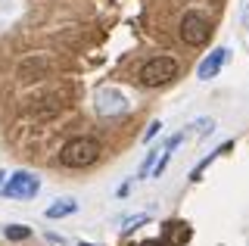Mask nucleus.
<instances>
[{
	"instance_id": "1",
	"label": "nucleus",
	"mask_w": 249,
	"mask_h": 246,
	"mask_svg": "<svg viewBox=\"0 0 249 246\" xmlns=\"http://www.w3.org/2000/svg\"><path fill=\"white\" fill-rule=\"evenodd\" d=\"M100 153H103V147H100L97 137H72V141H66L62 150H59V165L88 168L100 159Z\"/></svg>"
},
{
	"instance_id": "12",
	"label": "nucleus",
	"mask_w": 249,
	"mask_h": 246,
	"mask_svg": "<svg viewBox=\"0 0 249 246\" xmlns=\"http://www.w3.org/2000/svg\"><path fill=\"white\" fill-rule=\"evenodd\" d=\"M240 25H243V28H249V0L243 3V10H240Z\"/></svg>"
},
{
	"instance_id": "2",
	"label": "nucleus",
	"mask_w": 249,
	"mask_h": 246,
	"mask_svg": "<svg viewBox=\"0 0 249 246\" xmlns=\"http://www.w3.org/2000/svg\"><path fill=\"white\" fill-rule=\"evenodd\" d=\"M140 84L143 88H162V84L178 78V59L175 56H153L140 66Z\"/></svg>"
},
{
	"instance_id": "7",
	"label": "nucleus",
	"mask_w": 249,
	"mask_h": 246,
	"mask_svg": "<svg viewBox=\"0 0 249 246\" xmlns=\"http://www.w3.org/2000/svg\"><path fill=\"white\" fill-rule=\"evenodd\" d=\"M78 212V199L75 196H62V199H56L53 206H47V218L50 221H56V218H69V215H75Z\"/></svg>"
},
{
	"instance_id": "10",
	"label": "nucleus",
	"mask_w": 249,
	"mask_h": 246,
	"mask_svg": "<svg viewBox=\"0 0 249 246\" xmlns=\"http://www.w3.org/2000/svg\"><path fill=\"white\" fill-rule=\"evenodd\" d=\"M190 128H193V134H196V137H209V134L215 131V119H196Z\"/></svg>"
},
{
	"instance_id": "15",
	"label": "nucleus",
	"mask_w": 249,
	"mask_h": 246,
	"mask_svg": "<svg viewBox=\"0 0 249 246\" xmlns=\"http://www.w3.org/2000/svg\"><path fill=\"white\" fill-rule=\"evenodd\" d=\"M0 181H3V172H0ZM0 187H3V184H0Z\"/></svg>"
},
{
	"instance_id": "8",
	"label": "nucleus",
	"mask_w": 249,
	"mask_h": 246,
	"mask_svg": "<svg viewBox=\"0 0 249 246\" xmlns=\"http://www.w3.org/2000/svg\"><path fill=\"white\" fill-rule=\"evenodd\" d=\"M228 150H231V143H221V147H218L215 153H209V156H206V159H202V162H199V165H196V168H193V172H190V181H199V175H202V172H206V168H209V165H212V162H215V159H218V156H221V153H228Z\"/></svg>"
},
{
	"instance_id": "4",
	"label": "nucleus",
	"mask_w": 249,
	"mask_h": 246,
	"mask_svg": "<svg viewBox=\"0 0 249 246\" xmlns=\"http://www.w3.org/2000/svg\"><path fill=\"white\" fill-rule=\"evenodd\" d=\"M37 190H41V181H37L31 172H13L10 178L3 181L0 193L6 199H35Z\"/></svg>"
},
{
	"instance_id": "14",
	"label": "nucleus",
	"mask_w": 249,
	"mask_h": 246,
	"mask_svg": "<svg viewBox=\"0 0 249 246\" xmlns=\"http://www.w3.org/2000/svg\"><path fill=\"white\" fill-rule=\"evenodd\" d=\"M78 246H97V243H78Z\"/></svg>"
},
{
	"instance_id": "13",
	"label": "nucleus",
	"mask_w": 249,
	"mask_h": 246,
	"mask_svg": "<svg viewBox=\"0 0 249 246\" xmlns=\"http://www.w3.org/2000/svg\"><path fill=\"white\" fill-rule=\"evenodd\" d=\"M143 246H165V243H159V240H153V243H143Z\"/></svg>"
},
{
	"instance_id": "9",
	"label": "nucleus",
	"mask_w": 249,
	"mask_h": 246,
	"mask_svg": "<svg viewBox=\"0 0 249 246\" xmlns=\"http://www.w3.org/2000/svg\"><path fill=\"white\" fill-rule=\"evenodd\" d=\"M3 234H6V240H28L31 228H25V225H6Z\"/></svg>"
},
{
	"instance_id": "5",
	"label": "nucleus",
	"mask_w": 249,
	"mask_h": 246,
	"mask_svg": "<svg viewBox=\"0 0 249 246\" xmlns=\"http://www.w3.org/2000/svg\"><path fill=\"white\" fill-rule=\"evenodd\" d=\"M128 109V100H124L122 90H115V88H103L97 94V112L100 115H119Z\"/></svg>"
},
{
	"instance_id": "11",
	"label": "nucleus",
	"mask_w": 249,
	"mask_h": 246,
	"mask_svg": "<svg viewBox=\"0 0 249 246\" xmlns=\"http://www.w3.org/2000/svg\"><path fill=\"white\" fill-rule=\"evenodd\" d=\"M159 131H162V122H153V125H150V128H146V134H143V141H146V143H150V141H153V137H156V134H159Z\"/></svg>"
},
{
	"instance_id": "6",
	"label": "nucleus",
	"mask_w": 249,
	"mask_h": 246,
	"mask_svg": "<svg viewBox=\"0 0 249 246\" xmlns=\"http://www.w3.org/2000/svg\"><path fill=\"white\" fill-rule=\"evenodd\" d=\"M228 56H231V50H228V47H215V50H212V53H209V56L199 63V69H196V78H199V81L215 78V75L224 69V63H228Z\"/></svg>"
},
{
	"instance_id": "3",
	"label": "nucleus",
	"mask_w": 249,
	"mask_h": 246,
	"mask_svg": "<svg viewBox=\"0 0 249 246\" xmlns=\"http://www.w3.org/2000/svg\"><path fill=\"white\" fill-rule=\"evenodd\" d=\"M178 35H181V41H184V44H190V47H202V44L209 41V35H212V22H209L206 13H199V10H187L184 16H181Z\"/></svg>"
}]
</instances>
